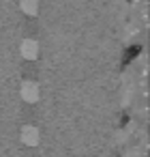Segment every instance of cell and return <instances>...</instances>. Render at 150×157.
<instances>
[{"mask_svg": "<svg viewBox=\"0 0 150 157\" xmlns=\"http://www.w3.org/2000/svg\"><path fill=\"white\" fill-rule=\"evenodd\" d=\"M20 52H22V56H24V58L35 60V58L39 56V43H37L35 39H24V41H22V45H20Z\"/></svg>", "mask_w": 150, "mask_h": 157, "instance_id": "obj_1", "label": "cell"}, {"mask_svg": "<svg viewBox=\"0 0 150 157\" xmlns=\"http://www.w3.org/2000/svg\"><path fill=\"white\" fill-rule=\"evenodd\" d=\"M39 140H41V133H39V129H37L35 125H26V127L22 129V142H24V144L37 146Z\"/></svg>", "mask_w": 150, "mask_h": 157, "instance_id": "obj_2", "label": "cell"}, {"mask_svg": "<svg viewBox=\"0 0 150 157\" xmlns=\"http://www.w3.org/2000/svg\"><path fill=\"white\" fill-rule=\"evenodd\" d=\"M20 93H22V99L28 101V103H35V101L39 99V86H37L35 82H24Z\"/></svg>", "mask_w": 150, "mask_h": 157, "instance_id": "obj_3", "label": "cell"}, {"mask_svg": "<svg viewBox=\"0 0 150 157\" xmlns=\"http://www.w3.org/2000/svg\"><path fill=\"white\" fill-rule=\"evenodd\" d=\"M20 7L26 15H37L39 11V0H20Z\"/></svg>", "mask_w": 150, "mask_h": 157, "instance_id": "obj_4", "label": "cell"}]
</instances>
